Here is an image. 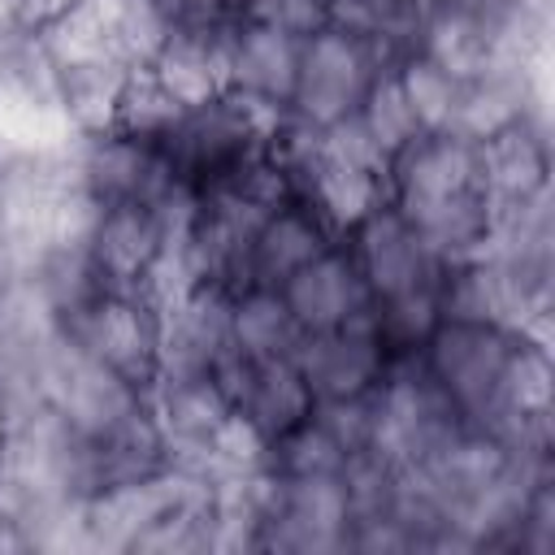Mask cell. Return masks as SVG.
<instances>
[{
	"label": "cell",
	"mask_w": 555,
	"mask_h": 555,
	"mask_svg": "<svg viewBox=\"0 0 555 555\" xmlns=\"http://www.w3.org/2000/svg\"><path fill=\"white\" fill-rule=\"evenodd\" d=\"M360 121H364V130L373 134V143L386 152V160H390L395 152H403V147L421 134V121H416V113H412V104H408V95H403L395 69H386V74L369 87V95H364V104H360Z\"/></svg>",
	"instance_id": "83f0119b"
},
{
	"label": "cell",
	"mask_w": 555,
	"mask_h": 555,
	"mask_svg": "<svg viewBox=\"0 0 555 555\" xmlns=\"http://www.w3.org/2000/svg\"><path fill=\"white\" fill-rule=\"evenodd\" d=\"M334 22L356 30L360 39H369L373 52L382 56V65L395 69L403 56H412L421 48L425 9H416L412 0H343V4H334Z\"/></svg>",
	"instance_id": "7402d4cb"
},
{
	"label": "cell",
	"mask_w": 555,
	"mask_h": 555,
	"mask_svg": "<svg viewBox=\"0 0 555 555\" xmlns=\"http://www.w3.org/2000/svg\"><path fill=\"white\" fill-rule=\"evenodd\" d=\"M56 65V104L74 134H95L113 126L117 95L134 74L117 56H82V61H52Z\"/></svg>",
	"instance_id": "d6986e66"
},
{
	"label": "cell",
	"mask_w": 555,
	"mask_h": 555,
	"mask_svg": "<svg viewBox=\"0 0 555 555\" xmlns=\"http://www.w3.org/2000/svg\"><path fill=\"white\" fill-rule=\"evenodd\" d=\"M74 4H82V0H26V9H22V22L26 26H48V22H56L61 13H69Z\"/></svg>",
	"instance_id": "4dcf8cb0"
},
{
	"label": "cell",
	"mask_w": 555,
	"mask_h": 555,
	"mask_svg": "<svg viewBox=\"0 0 555 555\" xmlns=\"http://www.w3.org/2000/svg\"><path fill=\"white\" fill-rule=\"evenodd\" d=\"M304 330L286 308L278 286H243L230 299V343L247 360H282L295 356Z\"/></svg>",
	"instance_id": "ffe728a7"
},
{
	"label": "cell",
	"mask_w": 555,
	"mask_h": 555,
	"mask_svg": "<svg viewBox=\"0 0 555 555\" xmlns=\"http://www.w3.org/2000/svg\"><path fill=\"white\" fill-rule=\"evenodd\" d=\"M212 382L221 386V395L230 399L234 416H243L264 442L282 438L286 429H295L299 421L312 416L317 399L308 390V382L299 377L295 360H247L234 347L217 360Z\"/></svg>",
	"instance_id": "8fae6325"
},
{
	"label": "cell",
	"mask_w": 555,
	"mask_h": 555,
	"mask_svg": "<svg viewBox=\"0 0 555 555\" xmlns=\"http://www.w3.org/2000/svg\"><path fill=\"white\" fill-rule=\"evenodd\" d=\"M520 330L499 325V321H460V317H442L438 330L429 334V343L421 347V364L429 369V377L442 386V395L455 403V412L477 425L499 395L503 369L516 351Z\"/></svg>",
	"instance_id": "277c9868"
},
{
	"label": "cell",
	"mask_w": 555,
	"mask_h": 555,
	"mask_svg": "<svg viewBox=\"0 0 555 555\" xmlns=\"http://www.w3.org/2000/svg\"><path fill=\"white\" fill-rule=\"evenodd\" d=\"M22 9H26V0H0V30L22 22Z\"/></svg>",
	"instance_id": "d6a6232c"
},
{
	"label": "cell",
	"mask_w": 555,
	"mask_h": 555,
	"mask_svg": "<svg viewBox=\"0 0 555 555\" xmlns=\"http://www.w3.org/2000/svg\"><path fill=\"white\" fill-rule=\"evenodd\" d=\"M442 321V282L425 286V291H408V295H390V299H373V334L382 338L386 356H421V347L429 343V334Z\"/></svg>",
	"instance_id": "603a6c76"
},
{
	"label": "cell",
	"mask_w": 555,
	"mask_h": 555,
	"mask_svg": "<svg viewBox=\"0 0 555 555\" xmlns=\"http://www.w3.org/2000/svg\"><path fill=\"white\" fill-rule=\"evenodd\" d=\"M395 78H399L421 130H451L455 108H460V91H464L460 74H451L447 65H438L425 52H412L395 65Z\"/></svg>",
	"instance_id": "cb8c5ba5"
},
{
	"label": "cell",
	"mask_w": 555,
	"mask_h": 555,
	"mask_svg": "<svg viewBox=\"0 0 555 555\" xmlns=\"http://www.w3.org/2000/svg\"><path fill=\"white\" fill-rule=\"evenodd\" d=\"M338 243L351 251L356 269L364 273V282L373 291V299H390V295L438 286L442 273H447V264L425 247V238L412 230V221L386 195L369 212H360L338 234Z\"/></svg>",
	"instance_id": "ba28073f"
},
{
	"label": "cell",
	"mask_w": 555,
	"mask_h": 555,
	"mask_svg": "<svg viewBox=\"0 0 555 555\" xmlns=\"http://www.w3.org/2000/svg\"><path fill=\"white\" fill-rule=\"evenodd\" d=\"M347 494L338 477H278L264 468L260 551L278 555H338L347 551Z\"/></svg>",
	"instance_id": "52a82bcc"
},
{
	"label": "cell",
	"mask_w": 555,
	"mask_h": 555,
	"mask_svg": "<svg viewBox=\"0 0 555 555\" xmlns=\"http://www.w3.org/2000/svg\"><path fill=\"white\" fill-rule=\"evenodd\" d=\"M295 369L308 382L317 403H334V399H356L377 390L390 356L382 347V338L373 334V325H338V330H321V334H304L295 347Z\"/></svg>",
	"instance_id": "4fadbf2b"
},
{
	"label": "cell",
	"mask_w": 555,
	"mask_h": 555,
	"mask_svg": "<svg viewBox=\"0 0 555 555\" xmlns=\"http://www.w3.org/2000/svg\"><path fill=\"white\" fill-rule=\"evenodd\" d=\"M312 416H317V421L347 447V455L373 447V421H377V412H373V390H369V395H356V399L317 403Z\"/></svg>",
	"instance_id": "f1b7e54d"
},
{
	"label": "cell",
	"mask_w": 555,
	"mask_h": 555,
	"mask_svg": "<svg viewBox=\"0 0 555 555\" xmlns=\"http://www.w3.org/2000/svg\"><path fill=\"white\" fill-rule=\"evenodd\" d=\"M74 178L91 204H156L173 217H191L195 195L173 178V165L156 139L95 130L74 134Z\"/></svg>",
	"instance_id": "3957f363"
},
{
	"label": "cell",
	"mask_w": 555,
	"mask_h": 555,
	"mask_svg": "<svg viewBox=\"0 0 555 555\" xmlns=\"http://www.w3.org/2000/svg\"><path fill=\"white\" fill-rule=\"evenodd\" d=\"M43 403L78 434V438H104L113 425H121L130 412L147 403L143 390H134L126 377H117L108 364H100L78 343H61V351L48 364L43 377Z\"/></svg>",
	"instance_id": "30bf717a"
},
{
	"label": "cell",
	"mask_w": 555,
	"mask_h": 555,
	"mask_svg": "<svg viewBox=\"0 0 555 555\" xmlns=\"http://www.w3.org/2000/svg\"><path fill=\"white\" fill-rule=\"evenodd\" d=\"M230 299L234 295H225L217 286H191L165 308L156 382H165V377H212L217 360L234 347L230 343Z\"/></svg>",
	"instance_id": "9a60e30c"
},
{
	"label": "cell",
	"mask_w": 555,
	"mask_h": 555,
	"mask_svg": "<svg viewBox=\"0 0 555 555\" xmlns=\"http://www.w3.org/2000/svg\"><path fill=\"white\" fill-rule=\"evenodd\" d=\"M152 416L165 434L169 464L208 473V451L221 425L234 416L230 399L212 377H165L152 386Z\"/></svg>",
	"instance_id": "2e32d148"
},
{
	"label": "cell",
	"mask_w": 555,
	"mask_h": 555,
	"mask_svg": "<svg viewBox=\"0 0 555 555\" xmlns=\"http://www.w3.org/2000/svg\"><path fill=\"white\" fill-rule=\"evenodd\" d=\"M412 4H416V9H434L438 0H412Z\"/></svg>",
	"instance_id": "d590c367"
},
{
	"label": "cell",
	"mask_w": 555,
	"mask_h": 555,
	"mask_svg": "<svg viewBox=\"0 0 555 555\" xmlns=\"http://www.w3.org/2000/svg\"><path fill=\"white\" fill-rule=\"evenodd\" d=\"M382 74H386V65L373 52V43L334 22L321 35H308L299 43V78H295L291 117L325 130V126L360 113L369 87Z\"/></svg>",
	"instance_id": "5b68a950"
},
{
	"label": "cell",
	"mask_w": 555,
	"mask_h": 555,
	"mask_svg": "<svg viewBox=\"0 0 555 555\" xmlns=\"http://www.w3.org/2000/svg\"><path fill=\"white\" fill-rule=\"evenodd\" d=\"M334 243H338L334 221L308 199H286L269 208L251 238V286H282Z\"/></svg>",
	"instance_id": "ac0fdd59"
},
{
	"label": "cell",
	"mask_w": 555,
	"mask_h": 555,
	"mask_svg": "<svg viewBox=\"0 0 555 555\" xmlns=\"http://www.w3.org/2000/svg\"><path fill=\"white\" fill-rule=\"evenodd\" d=\"M347 464V447L317 421H299L282 438L269 442V473L278 477H338Z\"/></svg>",
	"instance_id": "d4e9b609"
},
{
	"label": "cell",
	"mask_w": 555,
	"mask_h": 555,
	"mask_svg": "<svg viewBox=\"0 0 555 555\" xmlns=\"http://www.w3.org/2000/svg\"><path fill=\"white\" fill-rule=\"evenodd\" d=\"M108 35L117 61L130 69H147L169 39V4L165 0H108Z\"/></svg>",
	"instance_id": "484cf974"
},
{
	"label": "cell",
	"mask_w": 555,
	"mask_h": 555,
	"mask_svg": "<svg viewBox=\"0 0 555 555\" xmlns=\"http://www.w3.org/2000/svg\"><path fill=\"white\" fill-rule=\"evenodd\" d=\"M186 217L156 204H95L87 247L108 291H143Z\"/></svg>",
	"instance_id": "9c48e42d"
},
{
	"label": "cell",
	"mask_w": 555,
	"mask_h": 555,
	"mask_svg": "<svg viewBox=\"0 0 555 555\" xmlns=\"http://www.w3.org/2000/svg\"><path fill=\"white\" fill-rule=\"evenodd\" d=\"M186 104H178L152 69H134L117 95V108H113V126L108 130H121V134H139V139H165V130L178 121Z\"/></svg>",
	"instance_id": "4316f807"
},
{
	"label": "cell",
	"mask_w": 555,
	"mask_h": 555,
	"mask_svg": "<svg viewBox=\"0 0 555 555\" xmlns=\"http://www.w3.org/2000/svg\"><path fill=\"white\" fill-rule=\"evenodd\" d=\"M278 291H282V299L295 312L304 334H321V330H338V325H364L373 317V291L343 243L321 251L312 264H304Z\"/></svg>",
	"instance_id": "5bb4252c"
},
{
	"label": "cell",
	"mask_w": 555,
	"mask_h": 555,
	"mask_svg": "<svg viewBox=\"0 0 555 555\" xmlns=\"http://www.w3.org/2000/svg\"><path fill=\"white\" fill-rule=\"evenodd\" d=\"M225 56L221 48L195 39V35H182V30H169L165 48L156 52V61L147 65L156 74V82L178 100V104H204L212 95L225 91Z\"/></svg>",
	"instance_id": "44dd1931"
},
{
	"label": "cell",
	"mask_w": 555,
	"mask_h": 555,
	"mask_svg": "<svg viewBox=\"0 0 555 555\" xmlns=\"http://www.w3.org/2000/svg\"><path fill=\"white\" fill-rule=\"evenodd\" d=\"M234 4H243V9H247V13H251V9H256V0H234Z\"/></svg>",
	"instance_id": "8d00e7d4"
},
{
	"label": "cell",
	"mask_w": 555,
	"mask_h": 555,
	"mask_svg": "<svg viewBox=\"0 0 555 555\" xmlns=\"http://www.w3.org/2000/svg\"><path fill=\"white\" fill-rule=\"evenodd\" d=\"M373 451L395 460L399 468L429 464L468 421L429 377L421 356H395L373 390Z\"/></svg>",
	"instance_id": "7a4b0ae2"
},
{
	"label": "cell",
	"mask_w": 555,
	"mask_h": 555,
	"mask_svg": "<svg viewBox=\"0 0 555 555\" xmlns=\"http://www.w3.org/2000/svg\"><path fill=\"white\" fill-rule=\"evenodd\" d=\"M481 147V182L494 204V217L542 195L551 186V126L546 113H525L512 126L494 130Z\"/></svg>",
	"instance_id": "e0dca14e"
},
{
	"label": "cell",
	"mask_w": 555,
	"mask_h": 555,
	"mask_svg": "<svg viewBox=\"0 0 555 555\" xmlns=\"http://www.w3.org/2000/svg\"><path fill=\"white\" fill-rule=\"evenodd\" d=\"M160 330L165 304L147 291H108L91 312H82L65 338L126 377L134 390L152 395L160 369Z\"/></svg>",
	"instance_id": "8992f818"
},
{
	"label": "cell",
	"mask_w": 555,
	"mask_h": 555,
	"mask_svg": "<svg viewBox=\"0 0 555 555\" xmlns=\"http://www.w3.org/2000/svg\"><path fill=\"white\" fill-rule=\"evenodd\" d=\"M334 4H343V0H334Z\"/></svg>",
	"instance_id": "74e56055"
},
{
	"label": "cell",
	"mask_w": 555,
	"mask_h": 555,
	"mask_svg": "<svg viewBox=\"0 0 555 555\" xmlns=\"http://www.w3.org/2000/svg\"><path fill=\"white\" fill-rule=\"evenodd\" d=\"M251 17L295 35V39H308V35H321L325 26H334V0H256Z\"/></svg>",
	"instance_id": "f546056e"
},
{
	"label": "cell",
	"mask_w": 555,
	"mask_h": 555,
	"mask_svg": "<svg viewBox=\"0 0 555 555\" xmlns=\"http://www.w3.org/2000/svg\"><path fill=\"white\" fill-rule=\"evenodd\" d=\"M264 134H269V117L221 91L204 104H186L178 121L165 130L160 147L173 165V178L191 195H204L230 186L264 152Z\"/></svg>",
	"instance_id": "6da1fadb"
},
{
	"label": "cell",
	"mask_w": 555,
	"mask_h": 555,
	"mask_svg": "<svg viewBox=\"0 0 555 555\" xmlns=\"http://www.w3.org/2000/svg\"><path fill=\"white\" fill-rule=\"evenodd\" d=\"M9 429H13V412H9V403H4V395H0V447H4Z\"/></svg>",
	"instance_id": "e575fe53"
},
{
	"label": "cell",
	"mask_w": 555,
	"mask_h": 555,
	"mask_svg": "<svg viewBox=\"0 0 555 555\" xmlns=\"http://www.w3.org/2000/svg\"><path fill=\"white\" fill-rule=\"evenodd\" d=\"M299 43L295 35L247 17L230 56H225V95L243 100L260 117H282L291 113L295 100V78H299Z\"/></svg>",
	"instance_id": "7c38bea8"
},
{
	"label": "cell",
	"mask_w": 555,
	"mask_h": 555,
	"mask_svg": "<svg viewBox=\"0 0 555 555\" xmlns=\"http://www.w3.org/2000/svg\"><path fill=\"white\" fill-rule=\"evenodd\" d=\"M0 551H30L26 538H22V529L13 520H4V512H0Z\"/></svg>",
	"instance_id": "1f68e13d"
},
{
	"label": "cell",
	"mask_w": 555,
	"mask_h": 555,
	"mask_svg": "<svg viewBox=\"0 0 555 555\" xmlns=\"http://www.w3.org/2000/svg\"><path fill=\"white\" fill-rule=\"evenodd\" d=\"M525 4V13H533V17H546L551 22V0H520Z\"/></svg>",
	"instance_id": "836d02e7"
}]
</instances>
